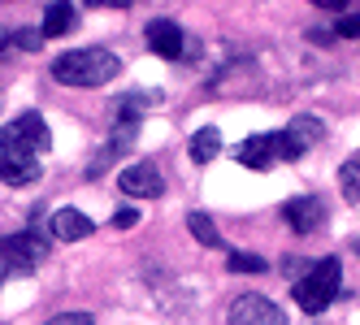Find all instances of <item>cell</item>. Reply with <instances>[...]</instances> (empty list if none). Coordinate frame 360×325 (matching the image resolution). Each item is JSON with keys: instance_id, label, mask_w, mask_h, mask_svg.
Wrapping results in <instances>:
<instances>
[{"instance_id": "cell-23", "label": "cell", "mask_w": 360, "mask_h": 325, "mask_svg": "<svg viewBox=\"0 0 360 325\" xmlns=\"http://www.w3.org/2000/svg\"><path fill=\"white\" fill-rule=\"evenodd\" d=\"M9 48H13V31H9V27H0V57H5Z\"/></svg>"}, {"instance_id": "cell-1", "label": "cell", "mask_w": 360, "mask_h": 325, "mask_svg": "<svg viewBox=\"0 0 360 325\" xmlns=\"http://www.w3.org/2000/svg\"><path fill=\"white\" fill-rule=\"evenodd\" d=\"M53 147V131L39 113H22L0 126V178L9 187H27L39 178V157Z\"/></svg>"}, {"instance_id": "cell-18", "label": "cell", "mask_w": 360, "mask_h": 325, "mask_svg": "<svg viewBox=\"0 0 360 325\" xmlns=\"http://www.w3.org/2000/svg\"><path fill=\"white\" fill-rule=\"evenodd\" d=\"M334 35L339 39H360V13H343L339 27H334Z\"/></svg>"}, {"instance_id": "cell-7", "label": "cell", "mask_w": 360, "mask_h": 325, "mask_svg": "<svg viewBox=\"0 0 360 325\" xmlns=\"http://www.w3.org/2000/svg\"><path fill=\"white\" fill-rule=\"evenodd\" d=\"M143 35H148V48L157 57H165V61H178L187 53V35H183V27H178L174 18H152Z\"/></svg>"}, {"instance_id": "cell-8", "label": "cell", "mask_w": 360, "mask_h": 325, "mask_svg": "<svg viewBox=\"0 0 360 325\" xmlns=\"http://www.w3.org/2000/svg\"><path fill=\"white\" fill-rule=\"evenodd\" d=\"M282 221L295 230V234H313L326 226V208H321V199L317 195H295L282 204Z\"/></svg>"}, {"instance_id": "cell-26", "label": "cell", "mask_w": 360, "mask_h": 325, "mask_svg": "<svg viewBox=\"0 0 360 325\" xmlns=\"http://www.w3.org/2000/svg\"><path fill=\"white\" fill-rule=\"evenodd\" d=\"M0 5H5V0H0Z\"/></svg>"}, {"instance_id": "cell-4", "label": "cell", "mask_w": 360, "mask_h": 325, "mask_svg": "<svg viewBox=\"0 0 360 325\" xmlns=\"http://www.w3.org/2000/svg\"><path fill=\"white\" fill-rule=\"evenodd\" d=\"M0 260L13 273H31L48 260V239L39 230H18V234H0Z\"/></svg>"}, {"instance_id": "cell-19", "label": "cell", "mask_w": 360, "mask_h": 325, "mask_svg": "<svg viewBox=\"0 0 360 325\" xmlns=\"http://www.w3.org/2000/svg\"><path fill=\"white\" fill-rule=\"evenodd\" d=\"M13 44L22 48V53H39V44H44V35H39V31H18V35H13Z\"/></svg>"}, {"instance_id": "cell-11", "label": "cell", "mask_w": 360, "mask_h": 325, "mask_svg": "<svg viewBox=\"0 0 360 325\" xmlns=\"http://www.w3.org/2000/svg\"><path fill=\"white\" fill-rule=\"evenodd\" d=\"M70 27H74V5H70V0H53V5H48V13H44L39 35H44V39H61Z\"/></svg>"}, {"instance_id": "cell-12", "label": "cell", "mask_w": 360, "mask_h": 325, "mask_svg": "<svg viewBox=\"0 0 360 325\" xmlns=\"http://www.w3.org/2000/svg\"><path fill=\"white\" fill-rule=\"evenodd\" d=\"M287 135L304 147V152H308V147H313V143H321L326 139V121H317V117H308V113H300L295 121H291V126H287Z\"/></svg>"}, {"instance_id": "cell-10", "label": "cell", "mask_w": 360, "mask_h": 325, "mask_svg": "<svg viewBox=\"0 0 360 325\" xmlns=\"http://www.w3.org/2000/svg\"><path fill=\"white\" fill-rule=\"evenodd\" d=\"M235 157L248 169H274L278 165V157H274V135H252V139H243Z\"/></svg>"}, {"instance_id": "cell-5", "label": "cell", "mask_w": 360, "mask_h": 325, "mask_svg": "<svg viewBox=\"0 0 360 325\" xmlns=\"http://www.w3.org/2000/svg\"><path fill=\"white\" fill-rule=\"evenodd\" d=\"M230 325H291L287 312H282L274 299L265 295H239L230 304Z\"/></svg>"}, {"instance_id": "cell-16", "label": "cell", "mask_w": 360, "mask_h": 325, "mask_svg": "<svg viewBox=\"0 0 360 325\" xmlns=\"http://www.w3.org/2000/svg\"><path fill=\"white\" fill-rule=\"evenodd\" d=\"M226 269H230V273H265L269 265H265L261 256H248V252H230V256H226Z\"/></svg>"}, {"instance_id": "cell-6", "label": "cell", "mask_w": 360, "mask_h": 325, "mask_svg": "<svg viewBox=\"0 0 360 325\" xmlns=\"http://www.w3.org/2000/svg\"><path fill=\"white\" fill-rule=\"evenodd\" d=\"M117 187H122L126 195H135V199H161V195H165V178H161V169L152 165V161L126 165L122 178H117Z\"/></svg>"}, {"instance_id": "cell-25", "label": "cell", "mask_w": 360, "mask_h": 325, "mask_svg": "<svg viewBox=\"0 0 360 325\" xmlns=\"http://www.w3.org/2000/svg\"><path fill=\"white\" fill-rule=\"evenodd\" d=\"M313 5H321V9H347L352 0H313Z\"/></svg>"}, {"instance_id": "cell-14", "label": "cell", "mask_w": 360, "mask_h": 325, "mask_svg": "<svg viewBox=\"0 0 360 325\" xmlns=\"http://www.w3.org/2000/svg\"><path fill=\"white\" fill-rule=\"evenodd\" d=\"M339 187L347 195V204H360V152H352L343 165H339Z\"/></svg>"}, {"instance_id": "cell-9", "label": "cell", "mask_w": 360, "mask_h": 325, "mask_svg": "<svg viewBox=\"0 0 360 325\" xmlns=\"http://www.w3.org/2000/svg\"><path fill=\"white\" fill-rule=\"evenodd\" d=\"M91 230H96V221H91L87 213H79V208H57V213H53V239H61V243L87 239Z\"/></svg>"}, {"instance_id": "cell-13", "label": "cell", "mask_w": 360, "mask_h": 325, "mask_svg": "<svg viewBox=\"0 0 360 325\" xmlns=\"http://www.w3.org/2000/svg\"><path fill=\"white\" fill-rule=\"evenodd\" d=\"M217 152H221V135H217L213 126H204V131L191 135V161H195V165H209Z\"/></svg>"}, {"instance_id": "cell-24", "label": "cell", "mask_w": 360, "mask_h": 325, "mask_svg": "<svg viewBox=\"0 0 360 325\" xmlns=\"http://www.w3.org/2000/svg\"><path fill=\"white\" fill-rule=\"evenodd\" d=\"M308 39L321 44V48H330V44H334V39H330V31H308Z\"/></svg>"}, {"instance_id": "cell-17", "label": "cell", "mask_w": 360, "mask_h": 325, "mask_svg": "<svg viewBox=\"0 0 360 325\" xmlns=\"http://www.w3.org/2000/svg\"><path fill=\"white\" fill-rule=\"evenodd\" d=\"M274 157H278V161H300V157H304V147H300L287 131H278V135H274Z\"/></svg>"}, {"instance_id": "cell-22", "label": "cell", "mask_w": 360, "mask_h": 325, "mask_svg": "<svg viewBox=\"0 0 360 325\" xmlns=\"http://www.w3.org/2000/svg\"><path fill=\"white\" fill-rule=\"evenodd\" d=\"M87 5H96V9H131L135 0H87Z\"/></svg>"}, {"instance_id": "cell-2", "label": "cell", "mask_w": 360, "mask_h": 325, "mask_svg": "<svg viewBox=\"0 0 360 325\" xmlns=\"http://www.w3.org/2000/svg\"><path fill=\"white\" fill-rule=\"evenodd\" d=\"M122 74V61L105 48H70L53 61V79L65 87H105Z\"/></svg>"}, {"instance_id": "cell-3", "label": "cell", "mask_w": 360, "mask_h": 325, "mask_svg": "<svg viewBox=\"0 0 360 325\" xmlns=\"http://www.w3.org/2000/svg\"><path fill=\"white\" fill-rule=\"evenodd\" d=\"M339 282H343V265L334 256H326L295 282V304L304 312H326L334 304V295H339Z\"/></svg>"}, {"instance_id": "cell-21", "label": "cell", "mask_w": 360, "mask_h": 325, "mask_svg": "<svg viewBox=\"0 0 360 325\" xmlns=\"http://www.w3.org/2000/svg\"><path fill=\"white\" fill-rule=\"evenodd\" d=\"M135 221H139V208H117V217H113V226H117V230H131Z\"/></svg>"}, {"instance_id": "cell-15", "label": "cell", "mask_w": 360, "mask_h": 325, "mask_svg": "<svg viewBox=\"0 0 360 325\" xmlns=\"http://www.w3.org/2000/svg\"><path fill=\"white\" fill-rule=\"evenodd\" d=\"M187 230H191V239L195 243H204V247H221V234H217V226L204 213H191L187 217Z\"/></svg>"}, {"instance_id": "cell-20", "label": "cell", "mask_w": 360, "mask_h": 325, "mask_svg": "<svg viewBox=\"0 0 360 325\" xmlns=\"http://www.w3.org/2000/svg\"><path fill=\"white\" fill-rule=\"evenodd\" d=\"M48 325H91V312H61V317H53Z\"/></svg>"}]
</instances>
